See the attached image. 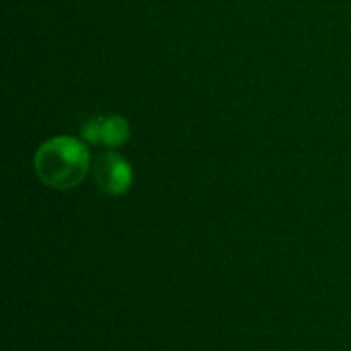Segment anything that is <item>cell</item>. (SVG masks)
Segmentation results:
<instances>
[{
  "label": "cell",
  "mask_w": 351,
  "mask_h": 351,
  "mask_svg": "<svg viewBox=\"0 0 351 351\" xmlns=\"http://www.w3.org/2000/svg\"><path fill=\"white\" fill-rule=\"evenodd\" d=\"M86 146L70 136H56L43 142L33 158L37 177L53 189L76 187L90 169Z\"/></svg>",
  "instance_id": "obj_1"
},
{
  "label": "cell",
  "mask_w": 351,
  "mask_h": 351,
  "mask_svg": "<svg viewBox=\"0 0 351 351\" xmlns=\"http://www.w3.org/2000/svg\"><path fill=\"white\" fill-rule=\"evenodd\" d=\"M90 171H93L97 187L105 191L107 195H123L134 181L130 162L115 150L101 152L93 160Z\"/></svg>",
  "instance_id": "obj_2"
},
{
  "label": "cell",
  "mask_w": 351,
  "mask_h": 351,
  "mask_svg": "<svg viewBox=\"0 0 351 351\" xmlns=\"http://www.w3.org/2000/svg\"><path fill=\"white\" fill-rule=\"evenodd\" d=\"M82 138L93 146H105L115 150L130 140V123L121 115L90 117L82 125Z\"/></svg>",
  "instance_id": "obj_3"
}]
</instances>
